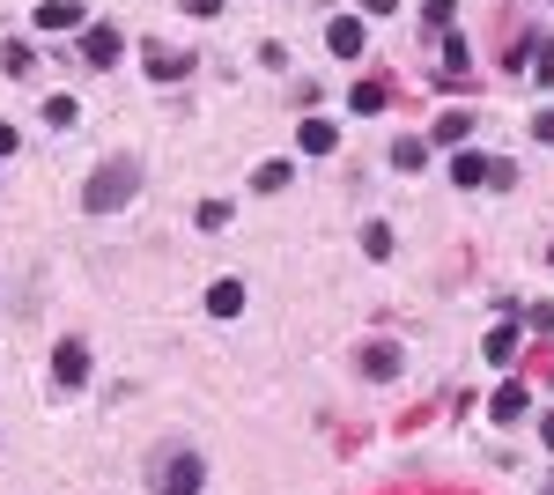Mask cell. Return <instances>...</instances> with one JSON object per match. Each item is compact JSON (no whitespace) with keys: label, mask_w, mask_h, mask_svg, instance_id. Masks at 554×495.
Returning <instances> with one entry per match:
<instances>
[{"label":"cell","mask_w":554,"mask_h":495,"mask_svg":"<svg viewBox=\"0 0 554 495\" xmlns=\"http://www.w3.org/2000/svg\"><path fill=\"white\" fill-rule=\"evenodd\" d=\"M133 193H141V163H133V156H119V163H104L97 178L82 185V207H89V215H119V207H126Z\"/></svg>","instance_id":"cell-1"},{"label":"cell","mask_w":554,"mask_h":495,"mask_svg":"<svg viewBox=\"0 0 554 495\" xmlns=\"http://www.w3.org/2000/svg\"><path fill=\"white\" fill-rule=\"evenodd\" d=\"M207 488V459L200 451H170V459L156 466V495H200Z\"/></svg>","instance_id":"cell-2"},{"label":"cell","mask_w":554,"mask_h":495,"mask_svg":"<svg viewBox=\"0 0 554 495\" xmlns=\"http://www.w3.org/2000/svg\"><path fill=\"white\" fill-rule=\"evenodd\" d=\"M52 385H60V392H82L89 385V348H82V340H60V355H52Z\"/></svg>","instance_id":"cell-3"},{"label":"cell","mask_w":554,"mask_h":495,"mask_svg":"<svg viewBox=\"0 0 554 495\" xmlns=\"http://www.w3.org/2000/svg\"><path fill=\"white\" fill-rule=\"evenodd\" d=\"M141 60H148V82H185L193 74V52H178V45H148Z\"/></svg>","instance_id":"cell-4"},{"label":"cell","mask_w":554,"mask_h":495,"mask_svg":"<svg viewBox=\"0 0 554 495\" xmlns=\"http://www.w3.org/2000/svg\"><path fill=\"white\" fill-rule=\"evenodd\" d=\"M82 60L89 67H111V60H119V30H111V23H82Z\"/></svg>","instance_id":"cell-5"},{"label":"cell","mask_w":554,"mask_h":495,"mask_svg":"<svg viewBox=\"0 0 554 495\" xmlns=\"http://www.w3.org/2000/svg\"><path fill=\"white\" fill-rule=\"evenodd\" d=\"M495 163L481 156V148H451V185H488Z\"/></svg>","instance_id":"cell-6"},{"label":"cell","mask_w":554,"mask_h":495,"mask_svg":"<svg viewBox=\"0 0 554 495\" xmlns=\"http://www.w3.org/2000/svg\"><path fill=\"white\" fill-rule=\"evenodd\" d=\"M466 133H473V111H436L429 141H436V148H466Z\"/></svg>","instance_id":"cell-7"},{"label":"cell","mask_w":554,"mask_h":495,"mask_svg":"<svg viewBox=\"0 0 554 495\" xmlns=\"http://www.w3.org/2000/svg\"><path fill=\"white\" fill-rule=\"evenodd\" d=\"M296 148H303V156H333V148H340L333 119H303V126H296Z\"/></svg>","instance_id":"cell-8"},{"label":"cell","mask_w":554,"mask_h":495,"mask_svg":"<svg viewBox=\"0 0 554 495\" xmlns=\"http://www.w3.org/2000/svg\"><path fill=\"white\" fill-rule=\"evenodd\" d=\"M326 45H333V60H355V52H362V23H355V15H333Z\"/></svg>","instance_id":"cell-9"},{"label":"cell","mask_w":554,"mask_h":495,"mask_svg":"<svg viewBox=\"0 0 554 495\" xmlns=\"http://www.w3.org/2000/svg\"><path fill=\"white\" fill-rule=\"evenodd\" d=\"M37 30H82V0H45V8H37Z\"/></svg>","instance_id":"cell-10"},{"label":"cell","mask_w":554,"mask_h":495,"mask_svg":"<svg viewBox=\"0 0 554 495\" xmlns=\"http://www.w3.org/2000/svg\"><path fill=\"white\" fill-rule=\"evenodd\" d=\"M525 407H532V399H525V385H503V392L488 399V414H495L503 429H510V422H525Z\"/></svg>","instance_id":"cell-11"},{"label":"cell","mask_w":554,"mask_h":495,"mask_svg":"<svg viewBox=\"0 0 554 495\" xmlns=\"http://www.w3.org/2000/svg\"><path fill=\"white\" fill-rule=\"evenodd\" d=\"M362 377H377V385H385V377H399V348L370 340V348H362Z\"/></svg>","instance_id":"cell-12"},{"label":"cell","mask_w":554,"mask_h":495,"mask_svg":"<svg viewBox=\"0 0 554 495\" xmlns=\"http://www.w3.org/2000/svg\"><path fill=\"white\" fill-rule=\"evenodd\" d=\"M518 340H525V326H518V318H503V326L488 333V363H510V355H518Z\"/></svg>","instance_id":"cell-13"},{"label":"cell","mask_w":554,"mask_h":495,"mask_svg":"<svg viewBox=\"0 0 554 495\" xmlns=\"http://www.w3.org/2000/svg\"><path fill=\"white\" fill-rule=\"evenodd\" d=\"M207 311H215V318H237V311H244V281H215V289H207Z\"/></svg>","instance_id":"cell-14"},{"label":"cell","mask_w":554,"mask_h":495,"mask_svg":"<svg viewBox=\"0 0 554 495\" xmlns=\"http://www.w3.org/2000/svg\"><path fill=\"white\" fill-rule=\"evenodd\" d=\"M422 163H429V141H414V133L392 141V170H422Z\"/></svg>","instance_id":"cell-15"},{"label":"cell","mask_w":554,"mask_h":495,"mask_svg":"<svg viewBox=\"0 0 554 495\" xmlns=\"http://www.w3.org/2000/svg\"><path fill=\"white\" fill-rule=\"evenodd\" d=\"M289 178H296V170H289V163H281V156L252 170V185H259V193H281V185H289Z\"/></svg>","instance_id":"cell-16"},{"label":"cell","mask_w":554,"mask_h":495,"mask_svg":"<svg viewBox=\"0 0 554 495\" xmlns=\"http://www.w3.org/2000/svg\"><path fill=\"white\" fill-rule=\"evenodd\" d=\"M362 252H370V259H392V230H385V222H370V230H362Z\"/></svg>","instance_id":"cell-17"},{"label":"cell","mask_w":554,"mask_h":495,"mask_svg":"<svg viewBox=\"0 0 554 495\" xmlns=\"http://www.w3.org/2000/svg\"><path fill=\"white\" fill-rule=\"evenodd\" d=\"M348 104H355V111H385V82H355Z\"/></svg>","instance_id":"cell-18"},{"label":"cell","mask_w":554,"mask_h":495,"mask_svg":"<svg viewBox=\"0 0 554 495\" xmlns=\"http://www.w3.org/2000/svg\"><path fill=\"white\" fill-rule=\"evenodd\" d=\"M45 119H52V126H74V119H82V104H74V97H52Z\"/></svg>","instance_id":"cell-19"},{"label":"cell","mask_w":554,"mask_h":495,"mask_svg":"<svg viewBox=\"0 0 554 495\" xmlns=\"http://www.w3.org/2000/svg\"><path fill=\"white\" fill-rule=\"evenodd\" d=\"M532 141H547V148H554V111H540V119H532Z\"/></svg>","instance_id":"cell-20"},{"label":"cell","mask_w":554,"mask_h":495,"mask_svg":"<svg viewBox=\"0 0 554 495\" xmlns=\"http://www.w3.org/2000/svg\"><path fill=\"white\" fill-rule=\"evenodd\" d=\"M399 8V0H362V15H392Z\"/></svg>","instance_id":"cell-21"},{"label":"cell","mask_w":554,"mask_h":495,"mask_svg":"<svg viewBox=\"0 0 554 495\" xmlns=\"http://www.w3.org/2000/svg\"><path fill=\"white\" fill-rule=\"evenodd\" d=\"M222 8V0H185V15H215Z\"/></svg>","instance_id":"cell-22"},{"label":"cell","mask_w":554,"mask_h":495,"mask_svg":"<svg viewBox=\"0 0 554 495\" xmlns=\"http://www.w3.org/2000/svg\"><path fill=\"white\" fill-rule=\"evenodd\" d=\"M0 156H15V126L8 119H0Z\"/></svg>","instance_id":"cell-23"},{"label":"cell","mask_w":554,"mask_h":495,"mask_svg":"<svg viewBox=\"0 0 554 495\" xmlns=\"http://www.w3.org/2000/svg\"><path fill=\"white\" fill-rule=\"evenodd\" d=\"M540 436H547V451H554V414H547V429H540Z\"/></svg>","instance_id":"cell-24"},{"label":"cell","mask_w":554,"mask_h":495,"mask_svg":"<svg viewBox=\"0 0 554 495\" xmlns=\"http://www.w3.org/2000/svg\"><path fill=\"white\" fill-rule=\"evenodd\" d=\"M540 495H554V481H547V488H540Z\"/></svg>","instance_id":"cell-25"}]
</instances>
